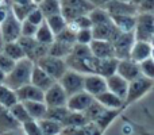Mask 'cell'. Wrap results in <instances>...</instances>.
<instances>
[{"instance_id":"6da1fadb","label":"cell","mask_w":154,"mask_h":135,"mask_svg":"<svg viewBox=\"0 0 154 135\" xmlns=\"http://www.w3.org/2000/svg\"><path fill=\"white\" fill-rule=\"evenodd\" d=\"M34 62L31 60H29L27 57L16 61V65L10 73L5 77L4 84L7 87H10L11 89L16 91L18 88L27 85L31 82V73L34 69Z\"/></svg>"},{"instance_id":"7a4b0ae2","label":"cell","mask_w":154,"mask_h":135,"mask_svg":"<svg viewBox=\"0 0 154 135\" xmlns=\"http://www.w3.org/2000/svg\"><path fill=\"white\" fill-rule=\"evenodd\" d=\"M61 2V15L68 23L73 22L79 16L88 15L96 5L89 0H60Z\"/></svg>"},{"instance_id":"3957f363","label":"cell","mask_w":154,"mask_h":135,"mask_svg":"<svg viewBox=\"0 0 154 135\" xmlns=\"http://www.w3.org/2000/svg\"><path fill=\"white\" fill-rule=\"evenodd\" d=\"M0 34H2L5 43L16 42L22 35V22L14 15V12L11 11V7L7 14V18L0 24Z\"/></svg>"},{"instance_id":"277c9868","label":"cell","mask_w":154,"mask_h":135,"mask_svg":"<svg viewBox=\"0 0 154 135\" xmlns=\"http://www.w3.org/2000/svg\"><path fill=\"white\" fill-rule=\"evenodd\" d=\"M154 85V80L147 78L145 76H139L138 78L130 81L128 84V92H127V97L125 100V106L131 103H135L137 100L145 96Z\"/></svg>"},{"instance_id":"5b68a950","label":"cell","mask_w":154,"mask_h":135,"mask_svg":"<svg viewBox=\"0 0 154 135\" xmlns=\"http://www.w3.org/2000/svg\"><path fill=\"white\" fill-rule=\"evenodd\" d=\"M153 34H154V14L138 12L135 30H134L135 39L150 42L153 38Z\"/></svg>"},{"instance_id":"8992f818","label":"cell","mask_w":154,"mask_h":135,"mask_svg":"<svg viewBox=\"0 0 154 135\" xmlns=\"http://www.w3.org/2000/svg\"><path fill=\"white\" fill-rule=\"evenodd\" d=\"M38 66H41L48 74H50L56 81H58L69 68L66 65L65 58H58V57H53V56H45L41 60H38L37 62Z\"/></svg>"},{"instance_id":"52a82bcc","label":"cell","mask_w":154,"mask_h":135,"mask_svg":"<svg viewBox=\"0 0 154 135\" xmlns=\"http://www.w3.org/2000/svg\"><path fill=\"white\" fill-rule=\"evenodd\" d=\"M84 81L85 74L79 73V72L72 70V69H68L66 73L58 80V82L62 85V88L68 93V96H72L77 92L84 91Z\"/></svg>"},{"instance_id":"ba28073f","label":"cell","mask_w":154,"mask_h":135,"mask_svg":"<svg viewBox=\"0 0 154 135\" xmlns=\"http://www.w3.org/2000/svg\"><path fill=\"white\" fill-rule=\"evenodd\" d=\"M135 35L133 32H120L119 37L112 42L115 49V57L118 60H127L131 56V49L135 43Z\"/></svg>"},{"instance_id":"9c48e42d","label":"cell","mask_w":154,"mask_h":135,"mask_svg":"<svg viewBox=\"0 0 154 135\" xmlns=\"http://www.w3.org/2000/svg\"><path fill=\"white\" fill-rule=\"evenodd\" d=\"M109 15H138V5L130 0H109L103 5Z\"/></svg>"},{"instance_id":"30bf717a","label":"cell","mask_w":154,"mask_h":135,"mask_svg":"<svg viewBox=\"0 0 154 135\" xmlns=\"http://www.w3.org/2000/svg\"><path fill=\"white\" fill-rule=\"evenodd\" d=\"M68 93L58 81H56L48 91H45V103L48 107H62L68 103Z\"/></svg>"},{"instance_id":"8fae6325","label":"cell","mask_w":154,"mask_h":135,"mask_svg":"<svg viewBox=\"0 0 154 135\" xmlns=\"http://www.w3.org/2000/svg\"><path fill=\"white\" fill-rule=\"evenodd\" d=\"M122 32V30H119L116 27V24L112 22V19L107 23H101V24H96L92 27V34H93V39H103V41H109L114 42L119 34Z\"/></svg>"},{"instance_id":"7c38bea8","label":"cell","mask_w":154,"mask_h":135,"mask_svg":"<svg viewBox=\"0 0 154 135\" xmlns=\"http://www.w3.org/2000/svg\"><path fill=\"white\" fill-rule=\"evenodd\" d=\"M93 101H95V96H92L91 93L85 92V91H81V92H77L68 97L66 107L70 111L84 112Z\"/></svg>"},{"instance_id":"4fadbf2b","label":"cell","mask_w":154,"mask_h":135,"mask_svg":"<svg viewBox=\"0 0 154 135\" xmlns=\"http://www.w3.org/2000/svg\"><path fill=\"white\" fill-rule=\"evenodd\" d=\"M108 89L107 88V78L100 74H85V81H84V91L91 93L92 96H97L100 93L106 92Z\"/></svg>"},{"instance_id":"5bb4252c","label":"cell","mask_w":154,"mask_h":135,"mask_svg":"<svg viewBox=\"0 0 154 135\" xmlns=\"http://www.w3.org/2000/svg\"><path fill=\"white\" fill-rule=\"evenodd\" d=\"M116 73L119 74V76H122L123 78H126L128 82L138 78L139 76H142L141 68H139V62L134 61V60H131V58L119 60Z\"/></svg>"},{"instance_id":"9a60e30c","label":"cell","mask_w":154,"mask_h":135,"mask_svg":"<svg viewBox=\"0 0 154 135\" xmlns=\"http://www.w3.org/2000/svg\"><path fill=\"white\" fill-rule=\"evenodd\" d=\"M19 101H45V91L35 87L34 84H27L15 91Z\"/></svg>"},{"instance_id":"2e32d148","label":"cell","mask_w":154,"mask_h":135,"mask_svg":"<svg viewBox=\"0 0 154 135\" xmlns=\"http://www.w3.org/2000/svg\"><path fill=\"white\" fill-rule=\"evenodd\" d=\"M91 51L95 57L97 58H112L115 57V49L112 42L109 41H103V39H93L89 43Z\"/></svg>"},{"instance_id":"e0dca14e","label":"cell","mask_w":154,"mask_h":135,"mask_svg":"<svg viewBox=\"0 0 154 135\" xmlns=\"http://www.w3.org/2000/svg\"><path fill=\"white\" fill-rule=\"evenodd\" d=\"M128 84L130 82L126 78H123L122 76H119L118 73L112 74V76H109L107 78V88H108V91L114 92L115 95H118L123 100H126V97H127Z\"/></svg>"},{"instance_id":"ac0fdd59","label":"cell","mask_w":154,"mask_h":135,"mask_svg":"<svg viewBox=\"0 0 154 135\" xmlns=\"http://www.w3.org/2000/svg\"><path fill=\"white\" fill-rule=\"evenodd\" d=\"M118 64H119V60H118L116 57H112V58H103V60L96 57L95 73L108 78L109 76L116 73Z\"/></svg>"},{"instance_id":"d6986e66","label":"cell","mask_w":154,"mask_h":135,"mask_svg":"<svg viewBox=\"0 0 154 135\" xmlns=\"http://www.w3.org/2000/svg\"><path fill=\"white\" fill-rule=\"evenodd\" d=\"M54 82H56V80L50 74H48L42 68L38 66L37 64L34 65V69H32V73H31V84L41 88L42 91H48Z\"/></svg>"},{"instance_id":"ffe728a7","label":"cell","mask_w":154,"mask_h":135,"mask_svg":"<svg viewBox=\"0 0 154 135\" xmlns=\"http://www.w3.org/2000/svg\"><path fill=\"white\" fill-rule=\"evenodd\" d=\"M18 128H22V123L15 119V116L11 114L8 107L0 104V133L18 130Z\"/></svg>"},{"instance_id":"44dd1931","label":"cell","mask_w":154,"mask_h":135,"mask_svg":"<svg viewBox=\"0 0 154 135\" xmlns=\"http://www.w3.org/2000/svg\"><path fill=\"white\" fill-rule=\"evenodd\" d=\"M152 51H153V46L150 42H146V41H135L133 49H131L130 58L137 62H142L146 58L152 57Z\"/></svg>"},{"instance_id":"7402d4cb","label":"cell","mask_w":154,"mask_h":135,"mask_svg":"<svg viewBox=\"0 0 154 135\" xmlns=\"http://www.w3.org/2000/svg\"><path fill=\"white\" fill-rule=\"evenodd\" d=\"M95 99L99 101L100 104H103L106 108H111V109H119L125 106V100L120 99L118 95H115L114 92L107 89L106 92L100 93V95L95 96Z\"/></svg>"},{"instance_id":"603a6c76","label":"cell","mask_w":154,"mask_h":135,"mask_svg":"<svg viewBox=\"0 0 154 135\" xmlns=\"http://www.w3.org/2000/svg\"><path fill=\"white\" fill-rule=\"evenodd\" d=\"M111 19L123 32H133L135 30L137 15H111Z\"/></svg>"},{"instance_id":"cb8c5ba5","label":"cell","mask_w":154,"mask_h":135,"mask_svg":"<svg viewBox=\"0 0 154 135\" xmlns=\"http://www.w3.org/2000/svg\"><path fill=\"white\" fill-rule=\"evenodd\" d=\"M22 103L24 104V107L34 120L43 119L48 112V106L45 101H22Z\"/></svg>"},{"instance_id":"d4e9b609","label":"cell","mask_w":154,"mask_h":135,"mask_svg":"<svg viewBox=\"0 0 154 135\" xmlns=\"http://www.w3.org/2000/svg\"><path fill=\"white\" fill-rule=\"evenodd\" d=\"M72 48L73 45H70V43L54 39V42L49 46V56L58 57V58H66L72 51Z\"/></svg>"},{"instance_id":"484cf974","label":"cell","mask_w":154,"mask_h":135,"mask_svg":"<svg viewBox=\"0 0 154 135\" xmlns=\"http://www.w3.org/2000/svg\"><path fill=\"white\" fill-rule=\"evenodd\" d=\"M88 123H89V120L85 116L84 112L70 111L69 114L66 115V118L62 120L61 124L64 126V127H82V126L88 124Z\"/></svg>"},{"instance_id":"4316f807","label":"cell","mask_w":154,"mask_h":135,"mask_svg":"<svg viewBox=\"0 0 154 135\" xmlns=\"http://www.w3.org/2000/svg\"><path fill=\"white\" fill-rule=\"evenodd\" d=\"M39 123V127L42 130L43 135H60L64 128V126L60 122H56V120L48 119V118H43V119L38 120Z\"/></svg>"},{"instance_id":"83f0119b","label":"cell","mask_w":154,"mask_h":135,"mask_svg":"<svg viewBox=\"0 0 154 135\" xmlns=\"http://www.w3.org/2000/svg\"><path fill=\"white\" fill-rule=\"evenodd\" d=\"M35 38H37V41L41 43L51 45V43L54 42V39H56V35H54V32L51 31V29L49 27V24L46 23V20H43L42 23L38 26Z\"/></svg>"},{"instance_id":"f1b7e54d","label":"cell","mask_w":154,"mask_h":135,"mask_svg":"<svg viewBox=\"0 0 154 135\" xmlns=\"http://www.w3.org/2000/svg\"><path fill=\"white\" fill-rule=\"evenodd\" d=\"M18 101L19 100H18V96H16L15 91L11 89V88L7 87L5 84H0V104L11 108V107H12L14 104H16Z\"/></svg>"},{"instance_id":"f546056e","label":"cell","mask_w":154,"mask_h":135,"mask_svg":"<svg viewBox=\"0 0 154 135\" xmlns=\"http://www.w3.org/2000/svg\"><path fill=\"white\" fill-rule=\"evenodd\" d=\"M120 109L122 108H119V109H111V108H106L104 109V112L100 115V116L96 119V122H95V124L99 128H100L101 131H104L107 127H108L109 124H111V122L115 119V118L119 115V112H120Z\"/></svg>"},{"instance_id":"4dcf8cb0","label":"cell","mask_w":154,"mask_h":135,"mask_svg":"<svg viewBox=\"0 0 154 135\" xmlns=\"http://www.w3.org/2000/svg\"><path fill=\"white\" fill-rule=\"evenodd\" d=\"M38 8L42 11L45 18H48V16L61 14V2L60 0H42L38 4Z\"/></svg>"},{"instance_id":"1f68e13d","label":"cell","mask_w":154,"mask_h":135,"mask_svg":"<svg viewBox=\"0 0 154 135\" xmlns=\"http://www.w3.org/2000/svg\"><path fill=\"white\" fill-rule=\"evenodd\" d=\"M3 53L5 56H8L10 58H12L14 61H19V60L24 58L26 57V53L24 50L22 49V46L16 42H7L4 43V49H3Z\"/></svg>"},{"instance_id":"d6a6232c","label":"cell","mask_w":154,"mask_h":135,"mask_svg":"<svg viewBox=\"0 0 154 135\" xmlns=\"http://www.w3.org/2000/svg\"><path fill=\"white\" fill-rule=\"evenodd\" d=\"M37 7H38V4L37 3H34V2L30 3V4H26V5L16 4V3H11V11H12L14 15H15L20 22L26 20L27 16L30 15V12H31L32 10H35Z\"/></svg>"},{"instance_id":"836d02e7","label":"cell","mask_w":154,"mask_h":135,"mask_svg":"<svg viewBox=\"0 0 154 135\" xmlns=\"http://www.w3.org/2000/svg\"><path fill=\"white\" fill-rule=\"evenodd\" d=\"M46 23L49 24V27L51 29V31L54 32V35H57L58 32H61L65 27L68 26V22L65 20V18L61 14H57V15H51L45 18Z\"/></svg>"},{"instance_id":"e575fe53","label":"cell","mask_w":154,"mask_h":135,"mask_svg":"<svg viewBox=\"0 0 154 135\" xmlns=\"http://www.w3.org/2000/svg\"><path fill=\"white\" fill-rule=\"evenodd\" d=\"M88 15H89L93 26H96V24H101V23H107V22L111 20V15H109L108 11L103 7H95Z\"/></svg>"},{"instance_id":"d590c367","label":"cell","mask_w":154,"mask_h":135,"mask_svg":"<svg viewBox=\"0 0 154 135\" xmlns=\"http://www.w3.org/2000/svg\"><path fill=\"white\" fill-rule=\"evenodd\" d=\"M70 112V109L66 106L62 107H48V112H46L45 118L51 120H56V122L62 123V120L66 118V115Z\"/></svg>"},{"instance_id":"8d00e7d4","label":"cell","mask_w":154,"mask_h":135,"mask_svg":"<svg viewBox=\"0 0 154 135\" xmlns=\"http://www.w3.org/2000/svg\"><path fill=\"white\" fill-rule=\"evenodd\" d=\"M10 111H11V114L15 116V119L20 123H24V122H27V120L32 119L31 115L29 114L27 108L24 107V104L22 103V101H18L16 104H14V106L10 108Z\"/></svg>"},{"instance_id":"74e56055","label":"cell","mask_w":154,"mask_h":135,"mask_svg":"<svg viewBox=\"0 0 154 135\" xmlns=\"http://www.w3.org/2000/svg\"><path fill=\"white\" fill-rule=\"evenodd\" d=\"M104 109H106V107H104L103 104H100V103H99V101L95 99V101H93V103L91 104V106L88 107L87 109H85L84 114H85V116L88 118V120H89V122H93V123H95L96 119H97V118L104 112Z\"/></svg>"},{"instance_id":"f35d334b","label":"cell","mask_w":154,"mask_h":135,"mask_svg":"<svg viewBox=\"0 0 154 135\" xmlns=\"http://www.w3.org/2000/svg\"><path fill=\"white\" fill-rule=\"evenodd\" d=\"M49 46L50 45H46V43H41L39 42L29 54H27V58L31 60L34 64H37L38 60H41L42 57H45V56H48L49 54Z\"/></svg>"},{"instance_id":"ab89813d","label":"cell","mask_w":154,"mask_h":135,"mask_svg":"<svg viewBox=\"0 0 154 135\" xmlns=\"http://www.w3.org/2000/svg\"><path fill=\"white\" fill-rule=\"evenodd\" d=\"M56 39L57 41H62V42H66V43H70V45H75L77 42V31L73 30L72 27L68 24L61 32L56 35Z\"/></svg>"},{"instance_id":"60d3db41","label":"cell","mask_w":154,"mask_h":135,"mask_svg":"<svg viewBox=\"0 0 154 135\" xmlns=\"http://www.w3.org/2000/svg\"><path fill=\"white\" fill-rule=\"evenodd\" d=\"M73 30L79 31L81 29H92L93 24H92V20H91L89 15H82V16H79L77 19H75L73 22L68 23Z\"/></svg>"},{"instance_id":"b9f144b4","label":"cell","mask_w":154,"mask_h":135,"mask_svg":"<svg viewBox=\"0 0 154 135\" xmlns=\"http://www.w3.org/2000/svg\"><path fill=\"white\" fill-rule=\"evenodd\" d=\"M70 54L75 57H79V58H87V57L93 56L92 51H91L89 45H84V43H79V42H76L73 45Z\"/></svg>"},{"instance_id":"7bdbcfd3","label":"cell","mask_w":154,"mask_h":135,"mask_svg":"<svg viewBox=\"0 0 154 135\" xmlns=\"http://www.w3.org/2000/svg\"><path fill=\"white\" fill-rule=\"evenodd\" d=\"M18 43L22 46V49L24 50L26 57H27V54H29L39 42L37 41V38L35 37H24V35H20V38L18 39Z\"/></svg>"},{"instance_id":"ee69618b","label":"cell","mask_w":154,"mask_h":135,"mask_svg":"<svg viewBox=\"0 0 154 135\" xmlns=\"http://www.w3.org/2000/svg\"><path fill=\"white\" fill-rule=\"evenodd\" d=\"M22 128H23V131L26 133V135H43L38 120H34V119L22 123Z\"/></svg>"},{"instance_id":"f6af8a7d","label":"cell","mask_w":154,"mask_h":135,"mask_svg":"<svg viewBox=\"0 0 154 135\" xmlns=\"http://www.w3.org/2000/svg\"><path fill=\"white\" fill-rule=\"evenodd\" d=\"M139 68H141L142 76L154 80V60L152 57H150V58H146L142 62H139Z\"/></svg>"},{"instance_id":"bcb514c9","label":"cell","mask_w":154,"mask_h":135,"mask_svg":"<svg viewBox=\"0 0 154 135\" xmlns=\"http://www.w3.org/2000/svg\"><path fill=\"white\" fill-rule=\"evenodd\" d=\"M16 65V61H14L12 58H10L8 56H5L4 53H0V69L4 72L5 74H8Z\"/></svg>"},{"instance_id":"7dc6e473","label":"cell","mask_w":154,"mask_h":135,"mask_svg":"<svg viewBox=\"0 0 154 135\" xmlns=\"http://www.w3.org/2000/svg\"><path fill=\"white\" fill-rule=\"evenodd\" d=\"M93 41L92 29H81L77 31V42L84 43V45H89Z\"/></svg>"},{"instance_id":"c3c4849f","label":"cell","mask_w":154,"mask_h":135,"mask_svg":"<svg viewBox=\"0 0 154 135\" xmlns=\"http://www.w3.org/2000/svg\"><path fill=\"white\" fill-rule=\"evenodd\" d=\"M37 30H38L37 24L31 23V22L27 20V19L22 22V35H24V37H35Z\"/></svg>"},{"instance_id":"681fc988","label":"cell","mask_w":154,"mask_h":135,"mask_svg":"<svg viewBox=\"0 0 154 135\" xmlns=\"http://www.w3.org/2000/svg\"><path fill=\"white\" fill-rule=\"evenodd\" d=\"M27 20H30L31 23L37 24V26H39L41 23H42L43 20H45V15L42 14V11L39 10V8H35V10H32L31 12H30V15L27 16Z\"/></svg>"},{"instance_id":"f907efd6","label":"cell","mask_w":154,"mask_h":135,"mask_svg":"<svg viewBox=\"0 0 154 135\" xmlns=\"http://www.w3.org/2000/svg\"><path fill=\"white\" fill-rule=\"evenodd\" d=\"M138 11L139 12L154 14V0H143V2L138 5Z\"/></svg>"},{"instance_id":"816d5d0a","label":"cell","mask_w":154,"mask_h":135,"mask_svg":"<svg viewBox=\"0 0 154 135\" xmlns=\"http://www.w3.org/2000/svg\"><path fill=\"white\" fill-rule=\"evenodd\" d=\"M10 7H11V3L10 5H5V4H2L0 5V24L4 22V19L7 18V14L10 11Z\"/></svg>"},{"instance_id":"f5cc1de1","label":"cell","mask_w":154,"mask_h":135,"mask_svg":"<svg viewBox=\"0 0 154 135\" xmlns=\"http://www.w3.org/2000/svg\"><path fill=\"white\" fill-rule=\"evenodd\" d=\"M0 135H26L23 128H18V130H10V131H3Z\"/></svg>"},{"instance_id":"db71d44e","label":"cell","mask_w":154,"mask_h":135,"mask_svg":"<svg viewBox=\"0 0 154 135\" xmlns=\"http://www.w3.org/2000/svg\"><path fill=\"white\" fill-rule=\"evenodd\" d=\"M34 0H11V3H16V4H22V5H26L32 3Z\"/></svg>"},{"instance_id":"11a10c76","label":"cell","mask_w":154,"mask_h":135,"mask_svg":"<svg viewBox=\"0 0 154 135\" xmlns=\"http://www.w3.org/2000/svg\"><path fill=\"white\" fill-rule=\"evenodd\" d=\"M5 77H7V74L4 73V72L0 69V84H4V81H5Z\"/></svg>"},{"instance_id":"9f6ffc18","label":"cell","mask_w":154,"mask_h":135,"mask_svg":"<svg viewBox=\"0 0 154 135\" xmlns=\"http://www.w3.org/2000/svg\"><path fill=\"white\" fill-rule=\"evenodd\" d=\"M4 39H3L2 34H0V53H3V49H4Z\"/></svg>"},{"instance_id":"6f0895ef","label":"cell","mask_w":154,"mask_h":135,"mask_svg":"<svg viewBox=\"0 0 154 135\" xmlns=\"http://www.w3.org/2000/svg\"><path fill=\"white\" fill-rule=\"evenodd\" d=\"M130 2H133L134 4H135V5H139V4H141V3H142V2H143V0H130Z\"/></svg>"},{"instance_id":"680465c9","label":"cell","mask_w":154,"mask_h":135,"mask_svg":"<svg viewBox=\"0 0 154 135\" xmlns=\"http://www.w3.org/2000/svg\"><path fill=\"white\" fill-rule=\"evenodd\" d=\"M150 43H152V46L154 48V34H153V38H152V41H150Z\"/></svg>"},{"instance_id":"91938a15","label":"cell","mask_w":154,"mask_h":135,"mask_svg":"<svg viewBox=\"0 0 154 135\" xmlns=\"http://www.w3.org/2000/svg\"><path fill=\"white\" fill-rule=\"evenodd\" d=\"M41 2H42V0H34V3H37V4H39Z\"/></svg>"},{"instance_id":"94428289","label":"cell","mask_w":154,"mask_h":135,"mask_svg":"<svg viewBox=\"0 0 154 135\" xmlns=\"http://www.w3.org/2000/svg\"><path fill=\"white\" fill-rule=\"evenodd\" d=\"M152 58L154 60V48H153V51H152Z\"/></svg>"},{"instance_id":"6125c7cd","label":"cell","mask_w":154,"mask_h":135,"mask_svg":"<svg viewBox=\"0 0 154 135\" xmlns=\"http://www.w3.org/2000/svg\"><path fill=\"white\" fill-rule=\"evenodd\" d=\"M60 135H66V134H60Z\"/></svg>"}]
</instances>
